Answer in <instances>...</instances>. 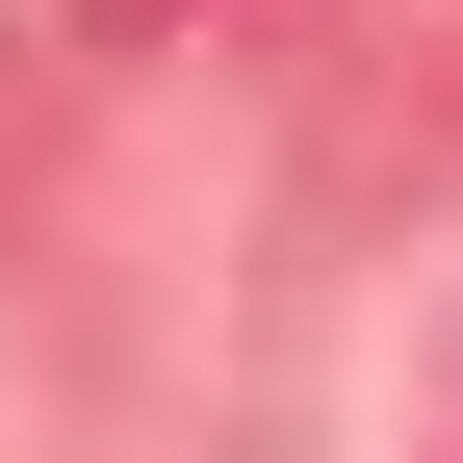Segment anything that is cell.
I'll return each mask as SVG.
<instances>
[{
	"instance_id": "cell-1",
	"label": "cell",
	"mask_w": 463,
	"mask_h": 463,
	"mask_svg": "<svg viewBox=\"0 0 463 463\" xmlns=\"http://www.w3.org/2000/svg\"><path fill=\"white\" fill-rule=\"evenodd\" d=\"M412 463H463V309H438V361H412Z\"/></svg>"
},
{
	"instance_id": "cell-2",
	"label": "cell",
	"mask_w": 463,
	"mask_h": 463,
	"mask_svg": "<svg viewBox=\"0 0 463 463\" xmlns=\"http://www.w3.org/2000/svg\"><path fill=\"white\" fill-rule=\"evenodd\" d=\"M103 26H181V0H103Z\"/></svg>"
}]
</instances>
